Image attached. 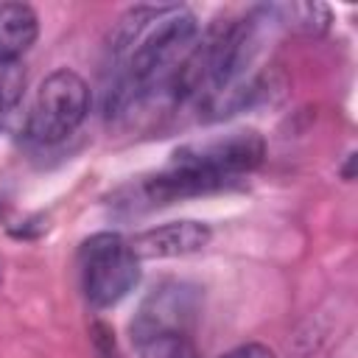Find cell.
I'll use <instances>...</instances> for the list:
<instances>
[{
  "mask_svg": "<svg viewBox=\"0 0 358 358\" xmlns=\"http://www.w3.org/2000/svg\"><path fill=\"white\" fill-rule=\"evenodd\" d=\"M81 277L90 305L120 302L140 280V260L117 232H98L81 243Z\"/></svg>",
  "mask_w": 358,
  "mask_h": 358,
  "instance_id": "6da1fadb",
  "label": "cell"
},
{
  "mask_svg": "<svg viewBox=\"0 0 358 358\" xmlns=\"http://www.w3.org/2000/svg\"><path fill=\"white\" fill-rule=\"evenodd\" d=\"M90 109V87L87 81L62 67L45 76L36 90L34 106L28 112V134L36 143H59L73 134Z\"/></svg>",
  "mask_w": 358,
  "mask_h": 358,
  "instance_id": "7a4b0ae2",
  "label": "cell"
},
{
  "mask_svg": "<svg viewBox=\"0 0 358 358\" xmlns=\"http://www.w3.org/2000/svg\"><path fill=\"white\" fill-rule=\"evenodd\" d=\"M263 154H266L263 137L252 129H241V131L221 134L215 140L185 145L173 154V162L210 173L221 182H229L241 173L255 171L263 162Z\"/></svg>",
  "mask_w": 358,
  "mask_h": 358,
  "instance_id": "3957f363",
  "label": "cell"
},
{
  "mask_svg": "<svg viewBox=\"0 0 358 358\" xmlns=\"http://www.w3.org/2000/svg\"><path fill=\"white\" fill-rule=\"evenodd\" d=\"M196 310H199V294L193 285L165 282L143 299L137 316L131 319V338L143 344L157 336L185 333L187 324L196 319Z\"/></svg>",
  "mask_w": 358,
  "mask_h": 358,
  "instance_id": "277c9868",
  "label": "cell"
},
{
  "mask_svg": "<svg viewBox=\"0 0 358 358\" xmlns=\"http://www.w3.org/2000/svg\"><path fill=\"white\" fill-rule=\"evenodd\" d=\"M213 232L201 221H171L129 238V249L137 260H165V257H185L201 252L210 243Z\"/></svg>",
  "mask_w": 358,
  "mask_h": 358,
  "instance_id": "5b68a950",
  "label": "cell"
},
{
  "mask_svg": "<svg viewBox=\"0 0 358 358\" xmlns=\"http://www.w3.org/2000/svg\"><path fill=\"white\" fill-rule=\"evenodd\" d=\"M39 20L25 3H0V64H17L36 42Z\"/></svg>",
  "mask_w": 358,
  "mask_h": 358,
  "instance_id": "8992f818",
  "label": "cell"
},
{
  "mask_svg": "<svg viewBox=\"0 0 358 358\" xmlns=\"http://www.w3.org/2000/svg\"><path fill=\"white\" fill-rule=\"evenodd\" d=\"M274 14H277V22H285L291 31L302 36H322L333 20L324 3H288L274 8Z\"/></svg>",
  "mask_w": 358,
  "mask_h": 358,
  "instance_id": "52a82bcc",
  "label": "cell"
},
{
  "mask_svg": "<svg viewBox=\"0 0 358 358\" xmlns=\"http://www.w3.org/2000/svg\"><path fill=\"white\" fill-rule=\"evenodd\" d=\"M140 358H196V347L185 333H168L143 341Z\"/></svg>",
  "mask_w": 358,
  "mask_h": 358,
  "instance_id": "ba28073f",
  "label": "cell"
},
{
  "mask_svg": "<svg viewBox=\"0 0 358 358\" xmlns=\"http://www.w3.org/2000/svg\"><path fill=\"white\" fill-rule=\"evenodd\" d=\"M22 84H25V73L20 64H0V115L20 101Z\"/></svg>",
  "mask_w": 358,
  "mask_h": 358,
  "instance_id": "9c48e42d",
  "label": "cell"
},
{
  "mask_svg": "<svg viewBox=\"0 0 358 358\" xmlns=\"http://www.w3.org/2000/svg\"><path fill=\"white\" fill-rule=\"evenodd\" d=\"M221 358H277L266 344H241L229 352H224Z\"/></svg>",
  "mask_w": 358,
  "mask_h": 358,
  "instance_id": "30bf717a",
  "label": "cell"
}]
</instances>
